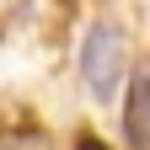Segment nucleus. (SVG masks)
I'll list each match as a JSON object with an SVG mask.
<instances>
[{
	"instance_id": "1",
	"label": "nucleus",
	"mask_w": 150,
	"mask_h": 150,
	"mask_svg": "<svg viewBox=\"0 0 150 150\" xmlns=\"http://www.w3.org/2000/svg\"><path fill=\"white\" fill-rule=\"evenodd\" d=\"M123 70H129V48H123V32L112 22H97L81 43V81L97 102H112L123 86Z\"/></svg>"
},
{
	"instance_id": "2",
	"label": "nucleus",
	"mask_w": 150,
	"mask_h": 150,
	"mask_svg": "<svg viewBox=\"0 0 150 150\" xmlns=\"http://www.w3.org/2000/svg\"><path fill=\"white\" fill-rule=\"evenodd\" d=\"M123 139L129 150H150V70H139L129 81V102H123Z\"/></svg>"
},
{
	"instance_id": "3",
	"label": "nucleus",
	"mask_w": 150,
	"mask_h": 150,
	"mask_svg": "<svg viewBox=\"0 0 150 150\" xmlns=\"http://www.w3.org/2000/svg\"><path fill=\"white\" fill-rule=\"evenodd\" d=\"M75 150H107V145H102L97 134H81V139H75Z\"/></svg>"
}]
</instances>
